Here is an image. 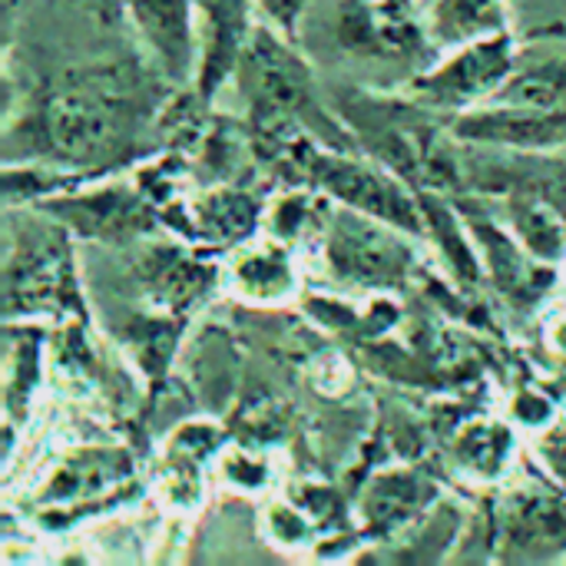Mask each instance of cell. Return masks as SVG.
Masks as SVG:
<instances>
[{
	"instance_id": "11",
	"label": "cell",
	"mask_w": 566,
	"mask_h": 566,
	"mask_svg": "<svg viewBox=\"0 0 566 566\" xmlns=\"http://www.w3.org/2000/svg\"><path fill=\"white\" fill-rule=\"evenodd\" d=\"M255 3H259V10L265 13V20H269L272 30H279L282 36L295 40L298 20H302L308 0H255Z\"/></svg>"
},
{
	"instance_id": "5",
	"label": "cell",
	"mask_w": 566,
	"mask_h": 566,
	"mask_svg": "<svg viewBox=\"0 0 566 566\" xmlns=\"http://www.w3.org/2000/svg\"><path fill=\"white\" fill-rule=\"evenodd\" d=\"M315 172L345 202H352V206H358L365 212H375V216H381L388 222H398L405 229H418L415 206L398 189V182L385 179L381 172L365 169V166L348 163V159H332V156H322L315 163Z\"/></svg>"
},
{
	"instance_id": "3",
	"label": "cell",
	"mask_w": 566,
	"mask_h": 566,
	"mask_svg": "<svg viewBox=\"0 0 566 566\" xmlns=\"http://www.w3.org/2000/svg\"><path fill=\"white\" fill-rule=\"evenodd\" d=\"M514 66V43L507 33L484 36L464 43L448 63H441L424 80H415V93H421L434 106H468L494 93L507 83Z\"/></svg>"
},
{
	"instance_id": "10",
	"label": "cell",
	"mask_w": 566,
	"mask_h": 566,
	"mask_svg": "<svg viewBox=\"0 0 566 566\" xmlns=\"http://www.w3.org/2000/svg\"><path fill=\"white\" fill-rule=\"evenodd\" d=\"M521 232L527 235V242L541 252V255H557L560 252V229L557 222L544 212V209H531L521 219Z\"/></svg>"
},
{
	"instance_id": "9",
	"label": "cell",
	"mask_w": 566,
	"mask_h": 566,
	"mask_svg": "<svg viewBox=\"0 0 566 566\" xmlns=\"http://www.w3.org/2000/svg\"><path fill=\"white\" fill-rule=\"evenodd\" d=\"M431 36L444 46H464L484 36H497L507 27L504 0H431Z\"/></svg>"
},
{
	"instance_id": "2",
	"label": "cell",
	"mask_w": 566,
	"mask_h": 566,
	"mask_svg": "<svg viewBox=\"0 0 566 566\" xmlns=\"http://www.w3.org/2000/svg\"><path fill=\"white\" fill-rule=\"evenodd\" d=\"M239 76L249 99L265 116H292L308 99V70L289 36L272 27H255L249 33L239 56Z\"/></svg>"
},
{
	"instance_id": "7",
	"label": "cell",
	"mask_w": 566,
	"mask_h": 566,
	"mask_svg": "<svg viewBox=\"0 0 566 566\" xmlns=\"http://www.w3.org/2000/svg\"><path fill=\"white\" fill-rule=\"evenodd\" d=\"M566 547V514L551 497H524L507 517V560H541Z\"/></svg>"
},
{
	"instance_id": "12",
	"label": "cell",
	"mask_w": 566,
	"mask_h": 566,
	"mask_svg": "<svg viewBox=\"0 0 566 566\" xmlns=\"http://www.w3.org/2000/svg\"><path fill=\"white\" fill-rule=\"evenodd\" d=\"M388 3H398V7H411V0H388Z\"/></svg>"
},
{
	"instance_id": "8",
	"label": "cell",
	"mask_w": 566,
	"mask_h": 566,
	"mask_svg": "<svg viewBox=\"0 0 566 566\" xmlns=\"http://www.w3.org/2000/svg\"><path fill=\"white\" fill-rule=\"evenodd\" d=\"M249 33L252 30H245V0H209V40L199 70V86L206 96L219 90L232 66H239Z\"/></svg>"
},
{
	"instance_id": "6",
	"label": "cell",
	"mask_w": 566,
	"mask_h": 566,
	"mask_svg": "<svg viewBox=\"0 0 566 566\" xmlns=\"http://www.w3.org/2000/svg\"><path fill=\"white\" fill-rule=\"evenodd\" d=\"M139 33L159 53L169 76L182 80L192 66L196 33H192V0H123Z\"/></svg>"
},
{
	"instance_id": "4",
	"label": "cell",
	"mask_w": 566,
	"mask_h": 566,
	"mask_svg": "<svg viewBox=\"0 0 566 566\" xmlns=\"http://www.w3.org/2000/svg\"><path fill=\"white\" fill-rule=\"evenodd\" d=\"M332 262L348 279L388 285V282L405 279L411 255L401 242L371 229L368 222L342 219L335 229V239H332Z\"/></svg>"
},
{
	"instance_id": "1",
	"label": "cell",
	"mask_w": 566,
	"mask_h": 566,
	"mask_svg": "<svg viewBox=\"0 0 566 566\" xmlns=\"http://www.w3.org/2000/svg\"><path fill=\"white\" fill-rule=\"evenodd\" d=\"M46 146L66 163H96L119 153L126 139L123 106L90 86H66L53 93L40 116Z\"/></svg>"
}]
</instances>
